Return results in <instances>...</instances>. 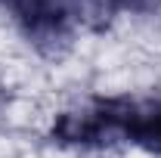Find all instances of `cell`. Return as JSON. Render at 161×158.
<instances>
[{
  "label": "cell",
  "instance_id": "1",
  "mask_svg": "<svg viewBox=\"0 0 161 158\" xmlns=\"http://www.w3.org/2000/svg\"><path fill=\"white\" fill-rule=\"evenodd\" d=\"M115 112H118V137L161 152V102L158 105L115 102Z\"/></svg>",
  "mask_w": 161,
  "mask_h": 158
},
{
  "label": "cell",
  "instance_id": "2",
  "mask_svg": "<svg viewBox=\"0 0 161 158\" xmlns=\"http://www.w3.org/2000/svg\"><path fill=\"white\" fill-rule=\"evenodd\" d=\"M0 3H9V6L16 9V13H22V9H25V6H28L31 0H0Z\"/></svg>",
  "mask_w": 161,
  "mask_h": 158
},
{
  "label": "cell",
  "instance_id": "3",
  "mask_svg": "<svg viewBox=\"0 0 161 158\" xmlns=\"http://www.w3.org/2000/svg\"><path fill=\"white\" fill-rule=\"evenodd\" d=\"M102 3H105V6H112V3H127V6H130V3H140V0H102Z\"/></svg>",
  "mask_w": 161,
  "mask_h": 158
}]
</instances>
